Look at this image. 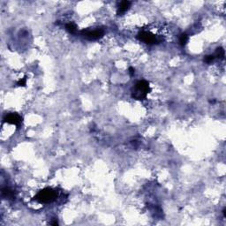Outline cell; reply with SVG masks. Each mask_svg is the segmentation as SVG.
<instances>
[{
	"mask_svg": "<svg viewBox=\"0 0 226 226\" xmlns=\"http://www.w3.org/2000/svg\"><path fill=\"white\" fill-rule=\"evenodd\" d=\"M150 91L149 84L146 80H140L136 83L134 90L133 92V97L138 100H143L146 98L148 93Z\"/></svg>",
	"mask_w": 226,
	"mask_h": 226,
	"instance_id": "obj_1",
	"label": "cell"
},
{
	"mask_svg": "<svg viewBox=\"0 0 226 226\" xmlns=\"http://www.w3.org/2000/svg\"><path fill=\"white\" fill-rule=\"evenodd\" d=\"M56 191L52 190L51 188H45L37 193V195L35 196V200L41 203H50L56 200Z\"/></svg>",
	"mask_w": 226,
	"mask_h": 226,
	"instance_id": "obj_2",
	"label": "cell"
},
{
	"mask_svg": "<svg viewBox=\"0 0 226 226\" xmlns=\"http://www.w3.org/2000/svg\"><path fill=\"white\" fill-rule=\"evenodd\" d=\"M138 38L140 41L144 42L147 44H159V42H162V39H160L159 37L155 36V35H153L152 33L148 32V31L140 32L138 35Z\"/></svg>",
	"mask_w": 226,
	"mask_h": 226,
	"instance_id": "obj_3",
	"label": "cell"
},
{
	"mask_svg": "<svg viewBox=\"0 0 226 226\" xmlns=\"http://www.w3.org/2000/svg\"><path fill=\"white\" fill-rule=\"evenodd\" d=\"M81 35L88 40H97L104 35V30L103 28H96L94 30H82Z\"/></svg>",
	"mask_w": 226,
	"mask_h": 226,
	"instance_id": "obj_4",
	"label": "cell"
},
{
	"mask_svg": "<svg viewBox=\"0 0 226 226\" xmlns=\"http://www.w3.org/2000/svg\"><path fill=\"white\" fill-rule=\"evenodd\" d=\"M5 122L11 124V125H20L22 118L20 115L16 114V113H11V114H8L5 118Z\"/></svg>",
	"mask_w": 226,
	"mask_h": 226,
	"instance_id": "obj_5",
	"label": "cell"
},
{
	"mask_svg": "<svg viewBox=\"0 0 226 226\" xmlns=\"http://www.w3.org/2000/svg\"><path fill=\"white\" fill-rule=\"evenodd\" d=\"M130 5H131V2L130 1H122L119 4L118 7L117 13L118 14V15H122L123 13H125L127 10L129 9Z\"/></svg>",
	"mask_w": 226,
	"mask_h": 226,
	"instance_id": "obj_6",
	"label": "cell"
},
{
	"mask_svg": "<svg viewBox=\"0 0 226 226\" xmlns=\"http://www.w3.org/2000/svg\"><path fill=\"white\" fill-rule=\"evenodd\" d=\"M65 29L70 34H75L76 31H77V26L73 22H70V23H67L65 25Z\"/></svg>",
	"mask_w": 226,
	"mask_h": 226,
	"instance_id": "obj_7",
	"label": "cell"
},
{
	"mask_svg": "<svg viewBox=\"0 0 226 226\" xmlns=\"http://www.w3.org/2000/svg\"><path fill=\"white\" fill-rule=\"evenodd\" d=\"M2 195L8 198V199H12V198L14 197V193L12 190H11L10 188L8 187H5V188H3L2 189Z\"/></svg>",
	"mask_w": 226,
	"mask_h": 226,
	"instance_id": "obj_8",
	"label": "cell"
},
{
	"mask_svg": "<svg viewBox=\"0 0 226 226\" xmlns=\"http://www.w3.org/2000/svg\"><path fill=\"white\" fill-rule=\"evenodd\" d=\"M188 35L187 34H182L180 35V38H179V44L181 46H185L187 44V42H188Z\"/></svg>",
	"mask_w": 226,
	"mask_h": 226,
	"instance_id": "obj_9",
	"label": "cell"
},
{
	"mask_svg": "<svg viewBox=\"0 0 226 226\" xmlns=\"http://www.w3.org/2000/svg\"><path fill=\"white\" fill-rule=\"evenodd\" d=\"M216 56L220 59H223L224 58V50L223 48H217L216 51Z\"/></svg>",
	"mask_w": 226,
	"mask_h": 226,
	"instance_id": "obj_10",
	"label": "cell"
},
{
	"mask_svg": "<svg viewBox=\"0 0 226 226\" xmlns=\"http://www.w3.org/2000/svg\"><path fill=\"white\" fill-rule=\"evenodd\" d=\"M215 59V56L214 55H208V56H206L205 58H204V62L207 63V64H210L213 62Z\"/></svg>",
	"mask_w": 226,
	"mask_h": 226,
	"instance_id": "obj_11",
	"label": "cell"
},
{
	"mask_svg": "<svg viewBox=\"0 0 226 226\" xmlns=\"http://www.w3.org/2000/svg\"><path fill=\"white\" fill-rule=\"evenodd\" d=\"M26 82H27L26 78H23V79L20 80V81L18 82V85H19V86H25V85H26Z\"/></svg>",
	"mask_w": 226,
	"mask_h": 226,
	"instance_id": "obj_12",
	"label": "cell"
},
{
	"mask_svg": "<svg viewBox=\"0 0 226 226\" xmlns=\"http://www.w3.org/2000/svg\"><path fill=\"white\" fill-rule=\"evenodd\" d=\"M129 73H130V75H131V76H133V75H134L135 71H134V69H133V67H130V68H129Z\"/></svg>",
	"mask_w": 226,
	"mask_h": 226,
	"instance_id": "obj_13",
	"label": "cell"
},
{
	"mask_svg": "<svg viewBox=\"0 0 226 226\" xmlns=\"http://www.w3.org/2000/svg\"><path fill=\"white\" fill-rule=\"evenodd\" d=\"M223 216H224V217H226V209H225V208L223 210Z\"/></svg>",
	"mask_w": 226,
	"mask_h": 226,
	"instance_id": "obj_14",
	"label": "cell"
}]
</instances>
